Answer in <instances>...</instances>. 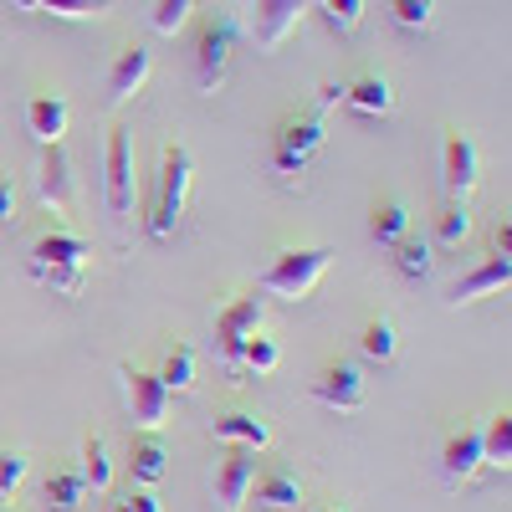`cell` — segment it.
<instances>
[{"mask_svg":"<svg viewBox=\"0 0 512 512\" xmlns=\"http://www.w3.org/2000/svg\"><path fill=\"white\" fill-rule=\"evenodd\" d=\"M190 185H195V159L190 149L175 139V144H164L159 154V180H154V200H149V241H169L185 216V200H190Z\"/></svg>","mask_w":512,"mask_h":512,"instance_id":"cell-1","label":"cell"},{"mask_svg":"<svg viewBox=\"0 0 512 512\" xmlns=\"http://www.w3.org/2000/svg\"><path fill=\"white\" fill-rule=\"evenodd\" d=\"M328 267H333V251L328 246H292V251H277L272 262H267V272H262V292H272V297H308L323 277H328Z\"/></svg>","mask_w":512,"mask_h":512,"instance_id":"cell-2","label":"cell"},{"mask_svg":"<svg viewBox=\"0 0 512 512\" xmlns=\"http://www.w3.org/2000/svg\"><path fill=\"white\" fill-rule=\"evenodd\" d=\"M103 205H108V221L128 226L134 216V134L118 123L108 128V154H103Z\"/></svg>","mask_w":512,"mask_h":512,"instance_id":"cell-3","label":"cell"},{"mask_svg":"<svg viewBox=\"0 0 512 512\" xmlns=\"http://www.w3.org/2000/svg\"><path fill=\"white\" fill-rule=\"evenodd\" d=\"M323 144V113L308 108V113H292L277 123V139H272V169L282 180H297L308 169L313 149Z\"/></svg>","mask_w":512,"mask_h":512,"instance_id":"cell-4","label":"cell"},{"mask_svg":"<svg viewBox=\"0 0 512 512\" xmlns=\"http://www.w3.org/2000/svg\"><path fill=\"white\" fill-rule=\"evenodd\" d=\"M231 52H236V21L231 16H205L200 31H195V82H200V93H216L226 82Z\"/></svg>","mask_w":512,"mask_h":512,"instance_id":"cell-5","label":"cell"},{"mask_svg":"<svg viewBox=\"0 0 512 512\" xmlns=\"http://www.w3.org/2000/svg\"><path fill=\"white\" fill-rule=\"evenodd\" d=\"M169 395L159 374H144L134 364H123V405H128V420L139 425V431H159V425L169 420Z\"/></svg>","mask_w":512,"mask_h":512,"instance_id":"cell-6","label":"cell"},{"mask_svg":"<svg viewBox=\"0 0 512 512\" xmlns=\"http://www.w3.org/2000/svg\"><path fill=\"white\" fill-rule=\"evenodd\" d=\"M262 318H267V308H262V297H256V292L236 297V303L221 308V318H216V349H221L226 369H241V349H246L251 333H262Z\"/></svg>","mask_w":512,"mask_h":512,"instance_id":"cell-7","label":"cell"},{"mask_svg":"<svg viewBox=\"0 0 512 512\" xmlns=\"http://www.w3.org/2000/svg\"><path fill=\"white\" fill-rule=\"evenodd\" d=\"M313 400L328 405V410H364L369 390H364V369L354 359H333L318 369L313 379Z\"/></svg>","mask_w":512,"mask_h":512,"instance_id":"cell-8","label":"cell"},{"mask_svg":"<svg viewBox=\"0 0 512 512\" xmlns=\"http://www.w3.org/2000/svg\"><path fill=\"white\" fill-rule=\"evenodd\" d=\"M441 175H446V195L451 200H466L482 180V159H477V144L472 134L461 128H446V144H441Z\"/></svg>","mask_w":512,"mask_h":512,"instance_id":"cell-9","label":"cell"},{"mask_svg":"<svg viewBox=\"0 0 512 512\" xmlns=\"http://www.w3.org/2000/svg\"><path fill=\"white\" fill-rule=\"evenodd\" d=\"M313 0H256L251 6V36H256V47L262 52H277L282 41L297 31V21L308 16Z\"/></svg>","mask_w":512,"mask_h":512,"instance_id":"cell-10","label":"cell"},{"mask_svg":"<svg viewBox=\"0 0 512 512\" xmlns=\"http://www.w3.org/2000/svg\"><path fill=\"white\" fill-rule=\"evenodd\" d=\"M36 195H41V205H52L57 216H62V210H72L77 185H72V159L62 154V144H47V154H41V169H36Z\"/></svg>","mask_w":512,"mask_h":512,"instance_id":"cell-11","label":"cell"},{"mask_svg":"<svg viewBox=\"0 0 512 512\" xmlns=\"http://www.w3.org/2000/svg\"><path fill=\"white\" fill-rule=\"evenodd\" d=\"M251 482H256V451L236 446V451L216 466V502H221V512H241Z\"/></svg>","mask_w":512,"mask_h":512,"instance_id":"cell-12","label":"cell"},{"mask_svg":"<svg viewBox=\"0 0 512 512\" xmlns=\"http://www.w3.org/2000/svg\"><path fill=\"white\" fill-rule=\"evenodd\" d=\"M477 466H482V425H461L441 451V472H446L451 487H461V482L477 477Z\"/></svg>","mask_w":512,"mask_h":512,"instance_id":"cell-13","label":"cell"},{"mask_svg":"<svg viewBox=\"0 0 512 512\" xmlns=\"http://www.w3.org/2000/svg\"><path fill=\"white\" fill-rule=\"evenodd\" d=\"M507 282H512V256H487L482 267H472V272L451 287V308L477 303V297H487V292H502Z\"/></svg>","mask_w":512,"mask_h":512,"instance_id":"cell-14","label":"cell"},{"mask_svg":"<svg viewBox=\"0 0 512 512\" xmlns=\"http://www.w3.org/2000/svg\"><path fill=\"white\" fill-rule=\"evenodd\" d=\"M216 441H231V446H246V451H267L272 446V425L251 410H231V415H216L210 420Z\"/></svg>","mask_w":512,"mask_h":512,"instance_id":"cell-15","label":"cell"},{"mask_svg":"<svg viewBox=\"0 0 512 512\" xmlns=\"http://www.w3.org/2000/svg\"><path fill=\"white\" fill-rule=\"evenodd\" d=\"M31 267H88V241L72 231H41L31 246Z\"/></svg>","mask_w":512,"mask_h":512,"instance_id":"cell-16","label":"cell"},{"mask_svg":"<svg viewBox=\"0 0 512 512\" xmlns=\"http://www.w3.org/2000/svg\"><path fill=\"white\" fill-rule=\"evenodd\" d=\"M246 502H256L262 512H297L303 507V482H297L292 472H267L262 482H251Z\"/></svg>","mask_w":512,"mask_h":512,"instance_id":"cell-17","label":"cell"},{"mask_svg":"<svg viewBox=\"0 0 512 512\" xmlns=\"http://www.w3.org/2000/svg\"><path fill=\"white\" fill-rule=\"evenodd\" d=\"M149 67H154V62H149V52L139 47V41H134V47H123L118 62H113V72H108V98H113V103L134 98L144 82H149Z\"/></svg>","mask_w":512,"mask_h":512,"instance_id":"cell-18","label":"cell"},{"mask_svg":"<svg viewBox=\"0 0 512 512\" xmlns=\"http://www.w3.org/2000/svg\"><path fill=\"white\" fill-rule=\"evenodd\" d=\"M26 128H31V139L47 149V144H62V134H67V103L57 98V93H41V98H31V108H26Z\"/></svg>","mask_w":512,"mask_h":512,"instance_id":"cell-19","label":"cell"},{"mask_svg":"<svg viewBox=\"0 0 512 512\" xmlns=\"http://www.w3.org/2000/svg\"><path fill=\"white\" fill-rule=\"evenodd\" d=\"M344 103L354 113H364V118H384V113L395 108V93H390V82H384L379 72H364V77H354L349 88H344Z\"/></svg>","mask_w":512,"mask_h":512,"instance_id":"cell-20","label":"cell"},{"mask_svg":"<svg viewBox=\"0 0 512 512\" xmlns=\"http://www.w3.org/2000/svg\"><path fill=\"white\" fill-rule=\"evenodd\" d=\"M164 472H169V456H164V446L154 436H139L134 446H128V477H134L139 487L164 482Z\"/></svg>","mask_w":512,"mask_h":512,"instance_id":"cell-21","label":"cell"},{"mask_svg":"<svg viewBox=\"0 0 512 512\" xmlns=\"http://www.w3.org/2000/svg\"><path fill=\"white\" fill-rule=\"evenodd\" d=\"M369 236H374L379 246L405 241V236H410V210H405V200H379V205L369 210Z\"/></svg>","mask_w":512,"mask_h":512,"instance_id":"cell-22","label":"cell"},{"mask_svg":"<svg viewBox=\"0 0 512 512\" xmlns=\"http://www.w3.org/2000/svg\"><path fill=\"white\" fill-rule=\"evenodd\" d=\"M512 461V415L497 410L487 425H482V466H492V472H507Z\"/></svg>","mask_w":512,"mask_h":512,"instance_id":"cell-23","label":"cell"},{"mask_svg":"<svg viewBox=\"0 0 512 512\" xmlns=\"http://www.w3.org/2000/svg\"><path fill=\"white\" fill-rule=\"evenodd\" d=\"M359 349H364V359H374V364H390V359L400 354V328H395L390 318H369L364 333H359Z\"/></svg>","mask_w":512,"mask_h":512,"instance_id":"cell-24","label":"cell"},{"mask_svg":"<svg viewBox=\"0 0 512 512\" xmlns=\"http://www.w3.org/2000/svg\"><path fill=\"white\" fill-rule=\"evenodd\" d=\"M41 497H47V512H77L88 497V482H82V472H52Z\"/></svg>","mask_w":512,"mask_h":512,"instance_id":"cell-25","label":"cell"},{"mask_svg":"<svg viewBox=\"0 0 512 512\" xmlns=\"http://www.w3.org/2000/svg\"><path fill=\"white\" fill-rule=\"evenodd\" d=\"M159 384L169 395H190L195 390V354L185 349V344H175L164 354V364H159Z\"/></svg>","mask_w":512,"mask_h":512,"instance_id":"cell-26","label":"cell"},{"mask_svg":"<svg viewBox=\"0 0 512 512\" xmlns=\"http://www.w3.org/2000/svg\"><path fill=\"white\" fill-rule=\"evenodd\" d=\"M82 482H88L93 492H108L113 487V461H108V446H103V436H88L82 441Z\"/></svg>","mask_w":512,"mask_h":512,"instance_id":"cell-27","label":"cell"},{"mask_svg":"<svg viewBox=\"0 0 512 512\" xmlns=\"http://www.w3.org/2000/svg\"><path fill=\"white\" fill-rule=\"evenodd\" d=\"M390 251H395L400 277H410V282H425V277H431V246H425V241L405 236V241H395Z\"/></svg>","mask_w":512,"mask_h":512,"instance_id":"cell-28","label":"cell"},{"mask_svg":"<svg viewBox=\"0 0 512 512\" xmlns=\"http://www.w3.org/2000/svg\"><path fill=\"white\" fill-rule=\"evenodd\" d=\"M277 364H282L277 338H267V333H251V338H246V349H241V369H251V374H272Z\"/></svg>","mask_w":512,"mask_h":512,"instance_id":"cell-29","label":"cell"},{"mask_svg":"<svg viewBox=\"0 0 512 512\" xmlns=\"http://www.w3.org/2000/svg\"><path fill=\"white\" fill-rule=\"evenodd\" d=\"M31 277L47 287V292H57V297H77L82 282H88V272H82V267H31Z\"/></svg>","mask_w":512,"mask_h":512,"instance_id":"cell-30","label":"cell"},{"mask_svg":"<svg viewBox=\"0 0 512 512\" xmlns=\"http://www.w3.org/2000/svg\"><path fill=\"white\" fill-rule=\"evenodd\" d=\"M390 16L400 31H425L436 16V0H390Z\"/></svg>","mask_w":512,"mask_h":512,"instance_id":"cell-31","label":"cell"},{"mask_svg":"<svg viewBox=\"0 0 512 512\" xmlns=\"http://www.w3.org/2000/svg\"><path fill=\"white\" fill-rule=\"evenodd\" d=\"M466 231H472V216H466V200H451V205L441 210V221H436V236H441L446 246H461V241H466Z\"/></svg>","mask_w":512,"mask_h":512,"instance_id":"cell-32","label":"cell"},{"mask_svg":"<svg viewBox=\"0 0 512 512\" xmlns=\"http://www.w3.org/2000/svg\"><path fill=\"white\" fill-rule=\"evenodd\" d=\"M190 11H195V0H159V6H154V31L175 36L190 21Z\"/></svg>","mask_w":512,"mask_h":512,"instance_id":"cell-33","label":"cell"},{"mask_svg":"<svg viewBox=\"0 0 512 512\" xmlns=\"http://www.w3.org/2000/svg\"><path fill=\"white\" fill-rule=\"evenodd\" d=\"M318 6L328 11V26L333 31H354L364 21V0H318Z\"/></svg>","mask_w":512,"mask_h":512,"instance_id":"cell-34","label":"cell"},{"mask_svg":"<svg viewBox=\"0 0 512 512\" xmlns=\"http://www.w3.org/2000/svg\"><path fill=\"white\" fill-rule=\"evenodd\" d=\"M41 11H52L62 21H82V16H103L108 0H41Z\"/></svg>","mask_w":512,"mask_h":512,"instance_id":"cell-35","label":"cell"},{"mask_svg":"<svg viewBox=\"0 0 512 512\" xmlns=\"http://www.w3.org/2000/svg\"><path fill=\"white\" fill-rule=\"evenodd\" d=\"M21 482H26V456L21 451H0V497H16Z\"/></svg>","mask_w":512,"mask_h":512,"instance_id":"cell-36","label":"cell"},{"mask_svg":"<svg viewBox=\"0 0 512 512\" xmlns=\"http://www.w3.org/2000/svg\"><path fill=\"white\" fill-rule=\"evenodd\" d=\"M113 512H164V502H159V492H149V487H128L118 502H113Z\"/></svg>","mask_w":512,"mask_h":512,"instance_id":"cell-37","label":"cell"},{"mask_svg":"<svg viewBox=\"0 0 512 512\" xmlns=\"http://www.w3.org/2000/svg\"><path fill=\"white\" fill-rule=\"evenodd\" d=\"M11 221H16V185L0 175V231H6Z\"/></svg>","mask_w":512,"mask_h":512,"instance_id":"cell-38","label":"cell"},{"mask_svg":"<svg viewBox=\"0 0 512 512\" xmlns=\"http://www.w3.org/2000/svg\"><path fill=\"white\" fill-rule=\"evenodd\" d=\"M492 256H512V226H507V221H502L497 236H492Z\"/></svg>","mask_w":512,"mask_h":512,"instance_id":"cell-39","label":"cell"},{"mask_svg":"<svg viewBox=\"0 0 512 512\" xmlns=\"http://www.w3.org/2000/svg\"><path fill=\"white\" fill-rule=\"evenodd\" d=\"M333 103H344V88H338V82H328V88L318 93V113H328Z\"/></svg>","mask_w":512,"mask_h":512,"instance_id":"cell-40","label":"cell"},{"mask_svg":"<svg viewBox=\"0 0 512 512\" xmlns=\"http://www.w3.org/2000/svg\"><path fill=\"white\" fill-rule=\"evenodd\" d=\"M16 11H41V0H16Z\"/></svg>","mask_w":512,"mask_h":512,"instance_id":"cell-41","label":"cell"},{"mask_svg":"<svg viewBox=\"0 0 512 512\" xmlns=\"http://www.w3.org/2000/svg\"><path fill=\"white\" fill-rule=\"evenodd\" d=\"M323 512H344V507H323Z\"/></svg>","mask_w":512,"mask_h":512,"instance_id":"cell-42","label":"cell"}]
</instances>
